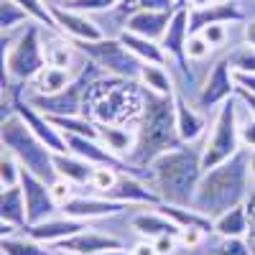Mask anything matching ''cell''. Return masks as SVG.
<instances>
[{
  "mask_svg": "<svg viewBox=\"0 0 255 255\" xmlns=\"http://www.w3.org/2000/svg\"><path fill=\"white\" fill-rule=\"evenodd\" d=\"M130 250H133V255H158L151 240H138L135 245H130Z\"/></svg>",
  "mask_w": 255,
  "mask_h": 255,
  "instance_id": "40",
  "label": "cell"
},
{
  "mask_svg": "<svg viewBox=\"0 0 255 255\" xmlns=\"http://www.w3.org/2000/svg\"><path fill=\"white\" fill-rule=\"evenodd\" d=\"M230 97H235V79H232V69L227 64V56L222 54L212 61V67L204 77V84H202L199 97H197V108L204 110L207 115H212Z\"/></svg>",
  "mask_w": 255,
  "mask_h": 255,
  "instance_id": "9",
  "label": "cell"
},
{
  "mask_svg": "<svg viewBox=\"0 0 255 255\" xmlns=\"http://www.w3.org/2000/svg\"><path fill=\"white\" fill-rule=\"evenodd\" d=\"M97 133L100 140L110 148V151L120 158H130L138 143V128H128V125H108V123H97Z\"/></svg>",
  "mask_w": 255,
  "mask_h": 255,
  "instance_id": "21",
  "label": "cell"
},
{
  "mask_svg": "<svg viewBox=\"0 0 255 255\" xmlns=\"http://www.w3.org/2000/svg\"><path fill=\"white\" fill-rule=\"evenodd\" d=\"M215 23H245V13L240 0H220V3L202 8V10H189V33H199L207 26Z\"/></svg>",
  "mask_w": 255,
  "mask_h": 255,
  "instance_id": "18",
  "label": "cell"
},
{
  "mask_svg": "<svg viewBox=\"0 0 255 255\" xmlns=\"http://www.w3.org/2000/svg\"><path fill=\"white\" fill-rule=\"evenodd\" d=\"M0 250L3 255H54L51 245H44L33 240L26 232H15V235H5L3 243H0Z\"/></svg>",
  "mask_w": 255,
  "mask_h": 255,
  "instance_id": "27",
  "label": "cell"
},
{
  "mask_svg": "<svg viewBox=\"0 0 255 255\" xmlns=\"http://www.w3.org/2000/svg\"><path fill=\"white\" fill-rule=\"evenodd\" d=\"M77 74L72 69H59V67H44L28 84H26V95H56L61 90L72 87Z\"/></svg>",
  "mask_w": 255,
  "mask_h": 255,
  "instance_id": "22",
  "label": "cell"
},
{
  "mask_svg": "<svg viewBox=\"0 0 255 255\" xmlns=\"http://www.w3.org/2000/svg\"><path fill=\"white\" fill-rule=\"evenodd\" d=\"M120 179V171H115V168L110 166H95V174H92V184H90V191H95V194H108V191L118 184Z\"/></svg>",
  "mask_w": 255,
  "mask_h": 255,
  "instance_id": "35",
  "label": "cell"
},
{
  "mask_svg": "<svg viewBox=\"0 0 255 255\" xmlns=\"http://www.w3.org/2000/svg\"><path fill=\"white\" fill-rule=\"evenodd\" d=\"M54 166H56V176L59 179H67L79 191H84V186L92 184L95 166L90 161L74 156V153H54Z\"/></svg>",
  "mask_w": 255,
  "mask_h": 255,
  "instance_id": "20",
  "label": "cell"
},
{
  "mask_svg": "<svg viewBox=\"0 0 255 255\" xmlns=\"http://www.w3.org/2000/svg\"><path fill=\"white\" fill-rule=\"evenodd\" d=\"M51 123L59 128L61 133L69 135H87V138H100L97 123L87 115H67V118H51Z\"/></svg>",
  "mask_w": 255,
  "mask_h": 255,
  "instance_id": "28",
  "label": "cell"
},
{
  "mask_svg": "<svg viewBox=\"0 0 255 255\" xmlns=\"http://www.w3.org/2000/svg\"><path fill=\"white\" fill-rule=\"evenodd\" d=\"M227 64H230V69L232 72H243V74H255V46L250 44H238V46H232L227 54Z\"/></svg>",
  "mask_w": 255,
  "mask_h": 255,
  "instance_id": "32",
  "label": "cell"
},
{
  "mask_svg": "<svg viewBox=\"0 0 255 255\" xmlns=\"http://www.w3.org/2000/svg\"><path fill=\"white\" fill-rule=\"evenodd\" d=\"M250 174H253V181H255V151H250Z\"/></svg>",
  "mask_w": 255,
  "mask_h": 255,
  "instance_id": "45",
  "label": "cell"
},
{
  "mask_svg": "<svg viewBox=\"0 0 255 255\" xmlns=\"http://www.w3.org/2000/svg\"><path fill=\"white\" fill-rule=\"evenodd\" d=\"M0 143H3V151L13 153L20 166L31 171L33 176L44 179V181H56V166H54V153L41 143L31 128L20 120V115L13 110V115H5L0 123Z\"/></svg>",
  "mask_w": 255,
  "mask_h": 255,
  "instance_id": "6",
  "label": "cell"
},
{
  "mask_svg": "<svg viewBox=\"0 0 255 255\" xmlns=\"http://www.w3.org/2000/svg\"><path fill=\"white\" fill-rule=\"evenodd\" d=\"M118 248H130V245H125L120 238L105 232L97 222H92L87 230L77 232L74 238H67L64 243L51 245L54 255H100L108 250H118Z\"/></svg>",
  "mask_w": 255,
  "mask_h": 255,
  "instance_id": "11",
  "label": "cell"
},
{
  "mask_svg": "<svg viewBox=\"0 0 255 255\" xmlns=\"http://www.w3.org/2000/svg\"><path fill=\"white\" fill-rule=\"evenodd\" d=\"M248 232H250V215H248L245 204L225 212V215H220L215 220V235L217 238H245Z\"/></svg>",
  "mask_w": 255,
  "mask_h": 255,
  "instance_id": "26",
  "label": "cell"
},
{
  "mask_svg": "<svg viewBox=\"0 0 255 255\" xmlns=\"http://www.w3.org/2000/svg\"><path fill=\"white\" fill-rule=\"evenodd\" d=\"M135 207H128L123 202H115V199H108L102 194H74L67 204L61 207V215L67 217H74V220H82V222H100V220H108V217H118V215H125V212H130Z\"/></svg>",
  "mask_w": 255,
  "mask_h": 255,
  "instance_id": "10",
  "label": "cell"
},
{
  "mask_svg": "<svg viewBox=\"0 0 255 255\" xmlns=\"http://www.w3.org/2000/svg\"><path fill=\"white\" fill-rule=\"evenodd\" d=\"M67 8L90 13V15H100V13H110L120 5V0H69V3H61Z\"/></svg>",
  "mask_w": 255,
  "mask_h": 255,
  "instance_id": "36",
  "label": "cell"
},
{
  "mask_svg": "<svg viewBox=\"0 0 255 255\" xmlns=\"http://www.w3.org/2000/svg\"><path fill=\"white\" fill-rule=\"evenodd\" d=\"M235 95H238V100L245 105V108L255 115V95H250V92H243V90H235Z\"/></svg>",
  "mask_w": 255,
  "mask_h": 255,
  "instance_id": "42",
  "label": "cell"
},
{
  "mask_svg": "<svg viewBox=\"0 0 255 255\" xmlns=\"http://www.w3.org/2000/svg\"><path fill=\"white\" fill-rule=\"evenodd\" d=\"M255 189L253 174H250V151H238L225 163L204 171L197 197H194V209L207 215L209 220H217L225 212L245 204Z\"/></svg>",
  "mask_w": 255,
  "mask_h": 255,
  "instance_id": "1",
  "label": "cell"
},
{
  "mask_svg": "<svg viewBox=\"0 0 255 255\" xmlns=\"http://www.w3.org/2000/svg\"><path fill=\"white\" fill-rule=\"evenodd\" d=\"M240 145L245 151H255V115L240 102Z\"/></svg>",
  "mask_w": 255,
  "mask_h": 255,
  "instance_id": "37",
  "label": "cell"
},
{
  "mask_svg": "<svg viewBox=\"0 0 255 255\" xmlns=\"http://www.w3.org/2000/svg\"><path fill=\"white\" fill-rule=\"evenodd\" d=\"M171 18H174V10H138L133 15H128L125 31L161 44V38H163L168 23H171Z\"/></svg>",
  "mask_w": 255,
  "mask_h": 255,
  "instance_id": "19",
  "label": "cell"
},
{
  "mask_svg": "<svg viewBox=\"0 0 255 255\" xmlns=\"http://www.w3.org/2000/svg\"><path fill=\"white\" fill-rule=\"evenodd\" d=\"M123 41V46L130 51L135 59H140L143 64H168V54L163 51V46L158 44V41H151V38H143V36H135V33H128L123 31L118 36Z\"/></svg>",
  "mask_w": 255,
  "mask_h": 255,
  "instance_id": "24",
  "label": "cell"
},
{
  "mask_svg": "<svg viewBox=\"0 0 255 255\" xmlns=\"http://www.w3.org/2000/svg\"><path fill=\"white\" fill-rule=\"evenodd\" d=\"M49 186H51V194H54V202L59 204V209L67 204L74 194H79V189H77L74 184H69L67 179H56V181H51Z\"/></svg>",
  "mask_w": 255,
  "mask_h": 255,
  "instance_id": "38",
  "label": "cell"
},
{
  "mask_svg": "<svg viewBox=\"0 0 255 255\" xmlns=\"http://www.w3.org/2000/svg\"><path fill=\"white\" fill-rule=\"evenodd\" d=\"M179 3H181V5H184V0H179Z\"/></svg>",
  "mask_w": 255,
  "mask_h": 255,
  "instance_id": "47",
  "label": "cell"
},
{
  "mask_svg": "<svg viewBox=\"0 0 255 255\" xmlns=\"http://www.w3.org/2000/svg\"><path fill=\"white\" fill-rule=\"evenodd\" d=\"M138 84H140L143 90L153 92V95H161V97H171L176 92L171 69L163 67V64H143Z\"/></svg>",
  "mask_w": 255,
  "mask_h": 255,
  "instance_id": "25",
  "label": "cell"
},
{
  "mask_svg": "<svg viewBox=\"0 0 255 255\" xmlns=\"http://www.w3.org/2000/svg\"><path fill=\"white\" fill-rule=\"evenodd\" d=\"M20 176H23V166L20 161L3 151L0 153V189H13V186H20Z\"/></svg>",
  "mask_w": 255,
  "mask_h": 255,
  "instance_id": "33",
  "label": "cell"
},
{
  "mask_svg": "<svg viewBox=\"0 0 255 255\" xmlns=\"http://www.w3.org/2000/svg\"><path fill=\"white\" fill-rule=\"evenodd\" d=\"M186 143H181L179 130H176V105H174V95L171 97H161L145 90V105H143V115L138 120V143L135 151L130 153L133 166L151 171V163L168 153L176 151Z\"/></svg>",
  "mask_w": 255,
  "mask_h": 255,
  "instance_id": "2",
  "label": "cell"
},
{
  "mask_svg": "<svg viewBox=\"0 0 255 255\" xmlns=\"http://www.w3.org/2000/svg\"><path fill=\"white\" fill-rule=\"evenodd\" d=\"M238 151H243V145H240V100L235 95L212 113V125L207 130V138L202 140L204 171L225 163Z\"/></svg>",
  "mask_w": 255,
  "mask_h": 255,
  "instance_id": "7",
  "label": "cell"
},
{
  "mask_svg": "<svg viewBox=\"0 0 255 255\" xmlns=\"http://www.w3.org/2000/svg\"><path fill=\"white\" fill-rule=\"evenodd\" d=\"M232 79H235V90H243V92H250V95H255V74L232 72Z\"/></svg>",
  "mask_w": 255,
  "mask_h": 255,
  "instance_id": "39",
  "label": "cell"
},
{
  "mask_svg": "<svg viewBox=\"0 0 255 255\" xmlns=\"http://www.w3.org/2000/svg\"><path fill=\"white\" fill-rule=\"evenodd\" d=\"M209 255H253V248L245 238H217L212 235L207 240Z\"/></svg>",
  "mask_w": 255,
  "mask_h": 255,
  "instance_id": "30",
  "label": "cell"
},
{
  "mask_svg": "<svg viewBox=\"0 0 255 255\" xmlns=\"http://www.w3.org/2000/svg\"><path fill=\"white\" fill-rule=\"evenodd\" d=\"M54 3H69V0H54Z\"/></svg>",
  "mask_w": 255,
  "mask_h": 255,
  "instance_id": "46",
  "label": "cell"
},
{
  "mask_svg": "<svg viewBox=\"0 0 255 255\" xmlns=\"http://www.w3.org/2000/svg\"><path fill=\"white\" fill-rule=\"evenodd\" d=\"M28 23H31V15L15 0H0V28H3V33L18 31Z\"/></svg>",
  "mask_w": 255,
  "mask_h": 255,
  "instance_id": "29",
  "label": "cell"
},
{
  "mask_svg": "<svg viewBox=\"0 0 255 255\" xmlns=\"http://www.w3.org/2000/svg\"><path fill=\"white\" fill-rule=\"evenodd\" d=\"M105 197L123 202L128 207H158L161 204V197L156 194V189L145 179H138V176H130V174H120L118 184Z\"/></svg>",
  "mask_w": 255,
  "mask_h": 255,
  "instance_id": "15",
  "label": "cell"
},
{
  "mask_svg": "<svg viewBox=\"0 0 255 255\" xmlns=\"http://www.w3.org/2000/svg\"><path fill=\"white\" fill-rule=\"evenodd\" d=\"M41 31L44 26L31 20L23 28L3 33V82L28 84L41 69L49 67Z\"/></svg>",
  "mask_w": 255,
  "mask_h": 255,
  "instance_id": "5",
  "label": "cell"
},
{
  "mask_svg": "<svg viewBox=\"0 0 255 255\" xmlns=\"http://www.w3.org/2000/svg\"><path fill=\"white\" fill-rule=\"evenodd\" d=\"M220 3V0H184V5L189 10H202V8H209V5H215Z\"/></svg>",
  "mask_w": 255,
  "mask_h": 255,
  "instance_id": "43",
  "label": "cell"
},
{
  "mask_svg": "<svg viewBox=\"0 0 255 255\" xmlns=\"http://www.w3.org/2000/svg\"><path fill=\"white\" fill-rule=\"evenodd\" d=\"M153 181L151 186L161 197V204L176 207H194V197L199 181L204 176L202 166V143L181 145L176 151H168L151 163Z\"/></svg>",
  "mask_w": 255,
  "mask_h": 255,
  "instance_id": "3",
  "label": "cell"
},
{
  "mask_svg": "<svg viewBox=\"0 0 255 255\" xmlns=\"http://www.w3.org/2000/svg\"><path fill=\"white\" fill-rule=\"evenodd\" d=\"M174 105H176V130H179L181 143H186V145L202 143L212 125V115L199 110L194 102L181 95H174Z\"/></svg>",
  "mask_w": 255,
  "mask_h": 255,
  "instance_id": "14",
  "label": "cell"
},
{
  "mask_svg": "<svg viewBox=\"0 0 255 255\" xmlns=\"http://www.w3.org/2000/svg\"><path fill=\"white\" fill-rule=\"evenodd\" d=\"M100 255H133L130 248H118V250H108V253H100Z\"/></svg>",
  "mask_w": 255,
  "mask_h": 255,
  "instance_id": "44",
  "label": "cell"
},
{
  "mask_svg": "<svg viewBox=\"0 0 255 255\" xmlns=\"http://www.w3.org/2000/svg\"><path fill=\"white\" fill-rule=\"evenodd\" d=\"M0 217L5 225H13L23 232L28 227V207H26V194L20 186L3 189L0 194Z\"/></svg>",
  "mask_w": 255,
  "mask_h": 255,
  "instance_id": "23",
  "label": "cell"
},
{
  "mask_svg": "<svg viewBox=\"0 0 255 255\" xmlns=\"http://www.w3.org/2000/svg\"><path fill=\"white\" fill-rule=\"evenodd\" d=\"M49 8H51V15H54V23H56L59 33H64L67 38H72V41H100V38H105V31L100 28L95 15L67 8L61 3H54V0H49Z\"/></svg>",
  "mask_w": 255,
  "mask_h": 255,
  "instance_id": "12",
  "label": "cell"
},
{
  "mask_svg": "<svg viewBox=\"0 0 255 255\" xmlns=\"http://www.w3.org/2000/svg\"><path fill=\"white\" fill-rule=\"evenodd\" d=\"M92 222H82V220H74V217H67V215H59L56 217H49L38 225H28L23 232L31 235L33 240L44 243V245H56V243H64L67 238H74L77 232L87 230Z\"/></svg>",
  "mask_w": 255,
  "mask_h": 255,
  "instance_id": "16",
  "label": "cell"
},
{
  "mask_svg": "<svg viewBox=\"0 0 255 255\" xmlns=\"http://www.w3.org/2000/svg\"><path fill=\"white\" fill-rule=\"evenodd\" d=\"M143 105H145V90L138 82L105 74L87 87L84 115L92 118L95 123L138 128Z\"/></svg>",
  "mask_w": 255,
  "mask_h": 255,
  "instance_id": "4",
  "label": "cell"
},
{
  "mask_svg": "<svg viewBox=\"0 0 255 255\" xmlns=\"http://www.w3.org/2000/svg\"><path fill=\"white\" fill-rule=\"evenodd\" d=\"M20 189L26 194V207H28V225H38L49 217H56L59 215V204L54 202V194H51V186L49 181L33 176L31 171L23 168V176H20Z\"/></svg>",
  "mask_w": 255,
  "mask_h": 255,
  "instance_id": "13",
  "label": "cell"
},
{
  "mask_svg": "<svg viewBox=\"0 0 255 255\" xmlns=\"http://www.w3.org/2000/svg\"><path fill=\"white\" fill-rule=\"evenodd\" d=\"M217 56H222V54L212 49L209 41L202 33H189V38H186V61L189 64H207V61H215Z\"/></svg>",
  "mask_w": 255,
  "mask_h": 255,
  "instance_id": "31",
  "label": "cell"
},
{
  "mask_svg": "<svg viewBox=\"0 0 255 255\" xmlns=\"http://www.w3.org/2000/svg\"><path fill=\"white\" fill-rule=\"evenodd\" d=\"M133 232L138 235V240H156L161 235H181V227L168 220L158 207H138L130 217Z\"/></svg>",
  "mask_w": 255,
  "mask_h": 255,
  "instance_id": "17",
  "label": "cell"
},
{
  "mask_svg": "<svg viewBox=\"0 0 255 255\" xmlns=\"http://www.w3.org/2000/svg\"><path fill=\"white\" fill-rule=\"evenodd\" d=\"M15 3L23 8L31 20H36L38 26L44 28H51V31H59L56 23H54V15H51V8H49V0H15Z\"/></svg>",
  "mask_w": 255,
  "mask_h": 255,
  "instance_id": "34",
  "label": "cell"
},
{
  "mask_svg": "<svg viewBox=\"0 0 255 255\" xmlns=\"http://www.w3.org/2000/svg\"><path fill=\"white\" fill-rule=\"evenodd\" d=\"M243 41H245V44H250V46H255V18L243 23Z\"/></svg>",
  "mask_w": 255,
  "mask_h": 255,
  "instance_id": "41",
  "label": "cell"
},
{
  "mask_svg": "<svg viewBox=\"0 0 255 255\" xmlns=\"http://www.w3.org/2000/svg\"><path fill=\"white\" fill-rule=\"evenodd\" d=\"M74 44H77V49H79L84 56L92 59L105 74L138 82L140 69H143V61L135 59L130 51H128V49L123 46L120 38L105 36V38H100V41H74Z\"/></svg>",
  "mask_w": 255,
  "mask_h": 255,
  "instance_id": "8",
  "label": "cell"
}]
</instances>
